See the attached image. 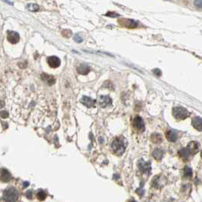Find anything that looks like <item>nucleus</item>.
<instances>
[{
	"instance_id": "nucleus-12",
	"label": "nucleus",
	"mask_w": 202,
	"mask_h": 202,
	"mask_svg": "<svg viewBox=\"0 0 202 202\" xmlns=\"http://www.w3.org/2000/svg\"><path fill=\"white\" fill-rule=\"evenodd\" d=\"M111 103H112V99L108 96H100V99H99V103L103 108H105L107 106L110 105Z\"/></svg>"
},
{
	"instance_id": "nucleus-31",
	"label": "nucleus",
	"mask_w": 202,
	"mask_h": 202,
	"mask_svg": "<svg viewBox=\"0 0 202 202\" xmlns=\"http://www.w3.org/2000/svg\"><path fill=\"white\" fill-rule=\"evenodd\" d=\"M28 185H29V183H24V188H25V187L28 186Z\"/></svg>"
},
{
	"instance_id": "nucleus-24",
	"label": "nucleus",
	"mask_w": 202,
	"mask_h": 202,
	"mask_svg": "<svg viewBox=\"0 0 202 202\" xmlns=\"http://www.w3.org/2000/svg\"><path fill=\"white\" fill-rule=\"evenodd\" d=\"M105 15L109 16V17L110 18H116V17H120V15L116 12H114V11H109V12H107Z\"/></svg>"
},
{
	"instance_id": "nucleus-32",
	"label": "nucleus",
	"mask_w": 202,
	"mask_h": 202,
	"mask_svg": "<svg viewBox=\"0 0 202 202\" xmlns=\"http://www.w3.org/2000/svg\"><path fill=\"white\" fill-rule=\"evenodd\" d=\"M201 158H202V150H201Z\"/></svg>"
},
{
	"instance_id": "nucleus-26",
	"label": "nucleus",
	"mask_w": 202,
	"mask_h": 202,
	"mask_svg": "<svg viewBox=\"0 0 202 202\" xmlns=\"http://www.w3.org/2000/svg\"><path fill=\"white\" fill-rule=\"evenodd\" d=\"M194 4L198 9H202V0H196L194 2Z\"/></svg>"
},
{
	"instance_id": "nucleus-15",
	"label": "nucleus",
	"mask_w": 202,
	"mask_h": 202,
	"mask_svg": "<svg viewBox=\"0 0 202 202\" xmlns=\"http://www.w3.org/2000/svg\"><path fill=\"white\" fill-rule=\"evenodd\" d=\"M179 156L180 157V158L182 159V160H183L184 161H187V160H188V159H189L190 157V155H191V154H190L189 150L186 148H183L181 149V150H179Z\"/></svg>"
},
{
	"instance_id": "nucleus-27",
	"label": "nucleus",
	"mask_w": 202,
	"mask_h": 202,
	"mask_svg": "<svg viewBox=\"0 0 202 202\" xmlns=\"http://www.w3.org/2000/svg\"><path fill=\"white\" fill-rule=\"evenodd\" d=\"M74 40L75 41V42H77V43H82L83 41V39H82V37H81V36L76 34V35L74 37Z\"/></svg>"
},
{
	"instance_id": "nucleus-28",
	"label": "nucleus",
	"mask_w": 202,
	"mask_h": 202,
	"mask_svg": "<svg viewBox=\"0 0 202 202\" xmlns=\"http://www.w3.org/2000/svg\"><path fill=\"white\" fill-rule=\"evenodd\" d=\"M1 117L3 119H6L9 117V113L6 111H2L1 112Z\"/></svg>"
},
{
	"instance_id": "nucleus-17",
	"label": "nucleus",
	"mask_w": 202,
	"mask_h": 202,
	"mask_svg": "<svg viewBox=\"0 0 202 202\" xmlns=\"http://www.w3.org/2000/svg\"><path fill=\"white\" fill-rule=\"evenodd\" d=\"M166 138L169 141L175 142L178 139V135H177L176 132H173V131H168L166 133Z\"/></svg>"
},
{
	"instance_id": "nucleus-8",
	"label": "nucleus",
	"mask_w": 202,
	"mask_h": 202,
	"mask_svg": "<svg viewBox=\"0 0 202 202\" xmlns=\"http://www.w3.org/2000/svg\"><path fill=\"white\" fill-rule=\"evenodd\" d=\"M7 39L11 44H15L19 41L20 36L19 33L15 31H9L7 34Z\"/></svg>"
},
{
	"instance_id": "nucleus-6",
	"label": "nucleus",
	"mask_w": 202,
	"mask_h": 202,
	"mask_svg": "<svg viewBox=\"0 0 202 202\" xmlns=\"http://www.w3.org/2000/svg\"><path fill=\"white\" fill-rule=\"evenodd\" d=\"M47 62H48V65H49L51 68H53V69L58 68L61 64L60 59H59V57H57V56H49V57H48Z\"/></svg>"
},
{
	"instance_id": "nucleus-16",
	"label": "nucleus",
	"mask_w": 202,
	"mask_h": 202,
	"mask_svg": "<svg viewBox=\"0 0 202 202\" xmlns=\"http://www.w3.org/2000/svg\"><path fill=\"white\" fill-rule=\"evenodd\" d=\"M11 175L6 169H2L1 170V181L3 183H8L11 180Z\"/></svg>"
},
{
	"instance_id": "nucleus-29",
	"label": "nucleus",
	"mask_w": 202,
	"mask_h": 202,
	"mask_svg": "<svg viewBox=\"0 0 202 202\" xmlns=\"http://www.w3.org/2000/svg\"><path fill=\"white\" fill-rule=\"evenodd\" d=\"M153 72H154V74H156L157 76H160V75H161V74H162L161 71H160V69H154V70H153Z\"/></svg>"
},
{
	"instance_id": "nucleus-22",
	"label": "nucleus",
	"mask_w": 202,
	"mask_h": 202,
	"mask_svg": "<svg viewBox=\"0 0 202 202\" xmlns=\"http://www.w3.org/2000/svg\"><path fill=\"white\" fill-rule=\"evenodd\" d=\"M37 198L40 201H44L46 198V194L44 190L40 189L37 192Z\"/></svg>"
},
{
	"instance_id": "nucleus-13",
	"label": "nucleus",
	"mask_w": 202,
	"mask_h": 202,
	"mask_svg": "<svg viewBox=\"0 0 202 202\" xmlns=\"http://www.w3.org/2000/svg\"><path fill=\"white\" fill-rule=\"evenodd\" d=\"M41 79H42L43 81H44V82H45L46 84H49V85H53V84H55L56 82L55 78H54L53 76L46 73H43L41 74Z\"/></svg>"
},
{
	"instance_id": "nucleus-19",
	"label": "nucleus",
	"mask_w": 202,
	"mask_h": 202,
	"mask_svg": "<svg viewBox=\"0 0 202 202\" xmlns=\"http://www.w3.org/2000/svg\"><path fill=\"white\" fill-rule=\"evenodd\" d=\"M153 157L156 159L157 160H160L163 157V151L161 150V149H155L153 152Z\"/></svg>"
},
{
	"instance_id": "nucleus-14",
	"label": "nucleus",
	"mask_w": 202,
	"mask_h": 202,
	"mask_svg": "<svg viewBox=\"0 0 202 202\" xmlns=\"http://www.w3.org/2000/svg\"><path fill=\"white\" fill-rule=\"evenodd\" d=\"M191 125L196 130L199 131V132H202V119L200 117L197 116L192 120L191 122Z\"/></svg>"
},
{
	"instance_id": "nucleus-18",
	"label": "nucleus",
	"mask_w": 202,
	"mask_h": 202,
	"mask_svg": "<svg viewBox=\"0 0 202 202\" xmlns=\"http://www.w3.org/2000/svg\"><path fill=\"white\" fill-rule=\"evenodd\" d=\"M77 71L81 74H87L90 72V67L85 64H81L77 68Z\"/></svg>"
},
{
	"instance_id": "nucleus-1",
	"label": "nucleus",
	"mask_w": 202,
	"mask_h": 202,
	"mask_svg": "<svg viewBox=\"0 0 202 202\" xmlns=\"http://www.w3.org/2000/svg\"><path fill=\"white\" fill-rule=\"evenodd\" d=\"M19 192L14 187H9L3 191V200L5 202H17Z\"/></svg>"
},
{
	"instance_id": "nucleus-9",
	"label": "nucleus",
	"mask_w": 202,
	"mask_h": 202,
	"mask_svg": "<svg viewBox=\"0 0 202 202\" xmlns=\"http://www.w3.org/2000/svg\"><path fill=\"white\" fill-rule=\"evenodd\" d=\"M138 169L142 173H149L151 170V167H150V163H147V162L144 161L143 160H141L138 162Z\"/></svg>"
},
{
	"instance_id": "nucleus-20",
	"label": "nucleus",
	"mask_w": 202,
	"mask_h": 202,
	"mask_svg": "<svg viewBox=\"0 0 202 202\" xmlns=\"http://www.w3.org/2000/svg\"><path fill=\"white\" fill-rule=\"evenodd\" d=\"M150 140H151V141L154 142V143L158 144L162 141L163 138H162V136L160 135V134L154 133L150 135Z\"/></svg>"
},
{
	"instance_id": "nucleus-11",
	"label": "nucleus",
	"mask_w": 202,
	"mask_h": 202,
	"mask_svg": "<svg viewBox=\"0 0 202 202\" xmlns=\"http://www.w3.org/2000/svg\"><path fill=\"white\" fill-rule=\"evenodd\" d=\"M81 102H82V104H84V106H86L87 107H89V108H90V107H93L95 106L97 101L94 100V99L90 98V97L84 96V97L82 98V100H81Z\"/></svg>"
},
{
	"instance_id": "nucleus-2",
	"label": "nucleus",
	"mask_w": 202,
	"mask_h": 202,
	"mask_svg": "<svg viewBox=\"0 0 202 202\" xmlns=\"http://www.w3.org/2000/svg\"><path fill=\"white\" fill-rule=\"evenodd\" d=\"M112 149L114 154L116 155H122L125 150V145L124 141L121 138H116L113 140L112 143Z\"/></svg>"
},
{
	"instance_id": "nucleus-23",
	"label": "nucleus",
	"mask_w": 202,
	"mask_h": 202,
	"mask_svg": "<svg viewBox=\"0 0 202 202\" xmlns=\"http://www.w3.org/2000/svg\"><path fill=\"white\" fill-rule=\"evenodd\" d=\"M27 9L29 11H32V12H35L39 10V6L37 4H28L27 5Z\"/></svg>"
},
{
	"instance_id": "nucleus-30",
	"label": "nucleus",
	"mask_w": 202,
	"mask_h": 202,
	"mask_svg": "<svg viewBox=\"0 0 202 202\" xmlns=\"http://www.w3.org/2000/svg\"><path fill=\"white\" fill-rule=\"evenodd\" d=\"M127 202H137V201H135V200H134V199H130V200H128V201Z\"/></svg>"
},
{
	"instance_id": "nucleus-3",
	"label": "nucleus",
	"mask_w": 202,
	"mask_h": 202,
	"mask_svg": "<svg viewBox=\"0 0 202 202\" xmlns=\"http://www.w3.org/2000/svg\"><path fill=\"white\" fill-rule=\"evenodd\" d=\"M173 115L177 120H184L190 116V112L184 107H174L173 109Z\"/></svg>"
},
{
	"instance_id": "nucleus-7",
	"label": "nucleus",
	"mask_w": 202,
	"mask_h": 202,
	"mask_svg": "<svg viewBox=\"0 0 202 202\" xmlns=\"http://www.w3.org/2000/svg\"><path fill=\"white\" fill-rule=\"evenodd\" d=\"M187 149L189 150L191 154H195L199 151L200 149V144L198 141H191L188 144Z\"/></svg>"
},
{
	"instance_id": "nucleus-21",
	"label": "nucleus",
	"mask_w": 202,
	"mask_h": 202,
	"mask_svg": "<svg viewBox=\"0 0 202 202\" xmlns=\"http://www.w3.org/2000/svg\"><path fill=\"white\" fill-rule=\"evenodd\" d=\"M183 175L184 177L187 179H189L192 176V170L190 167L185 166L183 170Z\"/></svg>"
},
{
	"instance_id": "nucleus-25",
	"label": "nucleus",
	"mask_w": 202,
	"mask_h": 202,
	"mask_svg": "<svg viewBox=\"0 0 202 202\" xmlns=\"http://www.w3.org/2000/svg\"><path fill=\"white\" fill-rule=\"evenodd\" d=\"M62 34L64 36V37H69L70 36H72V31L70 30H64L62 32Z\"/></svg>"
},
{
	"instance_id": "nucleus-10",
	"label": "nucleus",
	"mask_w": 202,
	"mask_h": 202,
	"mask_svg": "<svg viewBox=\"0 0 202 202\" xmlns=\"http://www.w3.org/2000/svg\"><path fill=\"white\" fill-rule=\"evenodd\" d=\"M166 180L164 178L160 176V175H157V176L154 177V179L152 181V185H153L154 187L157 188H160L165 185Z\"/></svg>"
},
{
	"instance_id": "nucleus-4",
	"label": "nucleus",
	"mask_w": 202,
	"mask_h": 202,
	"mask_svg": "<svg viewBox=\"0 0 202 202\" xmlns=\"http://www.w3.org/2000/svg\"><path fill=\"white\" fill-rule=\"evenodd\" d=\"M132 125H133V126L135 127L137 130H138L139 132H144V131L145 130L144 121L140 116H135V118H134L133 122H132Z\"/></svg>"
},
{
	"instance_id": "nucleus-5",
	"label": "nucleus",
	"mask_w": 202,
	"mask_h": 202,
	"mask_svg": "<svg viewBox=\"0 0 202 202\" xmlns=\"http://www.w3.org/2000/svg\"><path fill=\"white\" fill-rule=\"evenodd\" d=\"M119 23H120V25L123 26V27H127V28H135L138 26V24L135 22V21L132 19H122L119 20Z\"/></svg>"
}]
</instances>
